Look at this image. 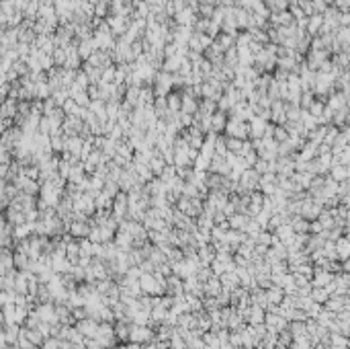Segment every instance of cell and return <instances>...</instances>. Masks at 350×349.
<instances>
[{"instance_id": "2", "label": "cell", "mask_w": 350, "mask_h": 349, "mask_svg": "<svg viewBox=\"0 0 350 349\" xmlns=\"http://www.w3.org/2000/svg\"><path fill=\"white\" fill-rule=\"evenodd\" d=\"M70 232H72V236H78V238H84V236H88V224H82V222H74V224L70 226Z\"/></svg>"}, {"instance_id": "1", "label": "cell", "mask_w": 350, "mask_h": 349, "mask_svg": "<svg viewBox=\"0 0 350 349\" xmlns=\"http://www.w3.org/2000/svg\"><path fill=\"white\" fill-rule=\"evenodd\" d=\"M76 329H78V333L84 337V339H92L94 335H97V329H99V325H97V321H92V319H82V321H78V325H76Z\"/></svg>"}]
</instances>
